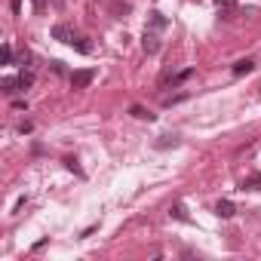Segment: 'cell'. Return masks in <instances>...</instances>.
Wrapping results in <instances>:
<instances>
[{"label": "cell", "instance_id": "cell-1", "mask_svg": "<svg viewBox=\"0 0 261 261\" xmlns=\"http://www.w3.org/2000/svg\"><path fill=\"white\" fill-rule=\"evenodd\" d=\"M92 80H95V71L92 68H80V71L71 74V89H86Z\"/></svg>", "mask_w": 261, "mask_h": 261}, {"label": "cell", "instance_id": "cell-2", "mask_svg": "<svg viewBox=\"0 0 261 261\" xmlns=\"http://www.w3.org/2000/svg\"><path fill=\"white\" fill-rule=\"evenodd\" d=\"M53 37H56V40H62V43H74V40H77V34H74V25H68V22H59V25H53Z\"/></svg>", "mask_w": 261, "mask_h": 261}, {"label": "cell", "instance_id": "cell-3", "mask_svg": "<svg viewBox=\"0 0 261 261\" xmlns=\"http://www.w3.org/2000/svg\"><path fill=\"white\" fill-rule=\"evenodd\" d=\"M142 49H145L148 56H154V53L160 49V37H157V34H151V31H145V37H142Z\"/></svg>", "mask_w": 261, "mask_h": 261}, {"label": "cell", "instance_id": "cell-4", "mask_svg": "<svg viewBox=\"0 0 261 261\" xmlns=\"http://www.w3.org/2000/svg\"><path fill=\"white\" fill-rule=\"evenodd\" d=\"M215 215H218V218H233V215H237V206H233L230 200H218Z\"/></svg>", "mask_w": 261, "mask_h": 261}, {"label": "cell", "instance_id": "cell-5", "mask_svg": "<svg viewBox=\"0 0 261 261\" xmlns=\"http://www.w3.org/2000/svg\"><path fill=\"white\" fill-rule=\"evenodd\" d=\"M252 68H255L252 59H240V62H233V77H243V74H249Z\"/></svg>", "mask_w": 261, "mask_h": 261}, {"label": "cell", "instance_id": "cell-6", "mask_svg": "<svg viewBox=\"0 0 261 261\" xmlns=\"http://www.w3.org/2000/svg\"><path fill=\"white\" fill-rule=\"evenodd\" d=\"M215 7L221 16H233L237 13V0H215Z\"/></svg>", "mask_w": 261, "mask_h": 261}, {"label": "cell", "instance_id": "cell-7", "mask_svg": "<svg viewBox=\"0 0 261 261\" xmlns=\"http://www.w3.org/2000/svg\"><path fill=\"white\" fill-rule=\"evenodd\" d=\"M0 86H4V92H22V86H19V77H4V83H0Z\"/></svg>", "mask_w": 261, "mask_h": 261}, {"label": "cell", "instance_id": "cell-8", "mask_svg": "<svg viewBox=\"0 0 261 261\" xmlns=\"http://www.w3.org/2000/svg\"><path fill=\"white\" fill-rule=\"evenodd\" d=\"M19 86H22V92L31 89V86H34V74H31V71H22V74H19Z\"/></svg>", "mask_w": 261, "mask_h": 261}, {"label": "cell", "instance_id": "cell-9", "mask_svg": "<svg viewBox=\"0 0 261 261\" xmlns=\"http://www.w3.org/2000/svg\"><path fill=\"white\" fill-rule=\"evenodd\" d=\"M169 215H175V218H178V221H191V215H188V212H185V206H181V203H175V206H172V209H169Z\"/></svg>", "mask_w": 261, "mask_h": 261}, {"label": "cell", "instance_id": "cell-10", "mask_svg": "<svg viewBox=\"0 0 261 261\" xmlns=\"http://www.w3.org/2000/svg\"><path fill=\"white\" fill-rule=\"evenodd\" d=\"M258 185H261V175H249V178H243V191H258Z\"/></svg>", "mask_w": 261, "mask_h": 261}, {"label": "cell", "instance_id": "cell-11", "mask_svg": "<svg viewBox=\"0 0 261 261\" xmlns=\"http://www.w3.org/2000/svg\"><path fill=\"white\" fill-rule=\"evenodd\" d=\"M71 46H77V49H80V53H92V43H89V40H86V37H77V40H74V43H71Z\"/></svg>", "mask_w": 261, "mask_h": 261}, {"label": "cell", "instance_id": "cell-12", "mask_svg": "<svg viewBox=\"0 0 261 261\" xmlns=\"http://www.w3.org/2000/svg\"><path fill=\"white\" fill-rule=\"evenodd\" d=\"M133 117H139V120H151L154 114H148V111H145L142 105H133Z\"/></svg>", "mask_w": 261, "mask_h": 261}, {"label": "cell", "instance_id": "cell-13", "mask_svg": "<svg viewBox=\"0 0 261 261\" xmlns=\"http://www.w3.org/2000/svg\"><path fill=\"white\" fill-rule=\"evenodd\" d=\"M4 65H13V46L10 43L4 46Z\"/></svg>", "mask_w": 261, "mask_h": 261}, {"label": "cell", "instance_id": "cell-14", "mask_svg": "<svg viewBox=\"0 0 261 261\" xmlns=\"http://www.w3.org/2000/svg\"><path fill=\"white\" fill-rule=\"evenodd\" d=\"M28 62H31V53H28V49H25V53H19V65H25V68H28Z\"/></svg>", "mask_w": 261, "mask_h": 261}, {"label": "cell", "instance_id": "cell-15", "mask_svg": "<svg viewBox=\"0 0 261 261\" xmlns=\"http://www.w3.org/2000/svg\"><path fill=\"white\" fill-rule=\"evenodd\" d=\"M154 25H157V28H163V25H166V19H163L160 13H154Z\"/></svg>", "mask_w": 261, "mask_h": 261}, {"label": "cell", "instance_id": "cell-16", "mask_svg": "<svg viewBox=\"0 0 261 261\" xmlns=\"http://www.w3.org/2000/svg\"><path fill=\"white\" fill-rule=\"evenodd\" d=\"M169 145H175V139H169V136H163V139H160V148H169Z\"/></svg>", "mask_w": 261, "mask_h": 261}]
</instances>
